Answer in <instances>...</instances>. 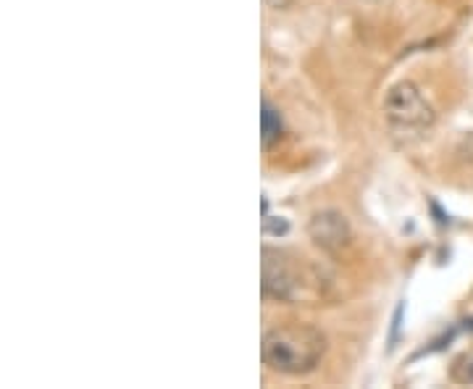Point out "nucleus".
<instances>
[{"label":"nucleus","instance_id":"obj_1","mask_svg":"<svg viewBox=\"0 0 473 389\" xmlns=\"http://www.w3.org/2000/svg\"><path fill=\"white\" fill-rule=\"evenodd\" d=\"M326 337L310 324H281L268 329L260 342L263 363L287 376H305L321 363Z\"/></svg>","mask_w":473,"mask_h":389},{"label":"nucleus","instance_id":"obj_2","mask_svg":"<svg viewBox=\"0 0 473 389\" xmlns=\"http://www.w3.org/2000/svg\"><path fill=\"white\" fill-rule=\"evenodd\" d=\"M384 113L392 124L405 130H424L434 121V109L413 82H397L384 98Z\"/></svg>","mask_w":473,"mask_h":389},{"label":"nucleus","instance_id":"obj_3","mask_svg":"<svg viewBox=\"0 0 473 389\" xmlns=\"http://www.w3.org/2000/svg\"><path fill=\"white\" fill-rule=\"evenodd\" d=\"M260 287H263L266 298L289 303V300L300 298L302 277L287 253L263 247V284Z\"/></svg>","mask_w":473,"mask_h":389},{"label":"nucleus","instance_id":"obj_4","mask_svg":"<svg viewBox=\"0 0 473 389\" xmlns=\"http://www.w3.org/2000/svg\"><path fill=\"white\" fill-rule=\"evenodd\" d=\"M308 235L326 253H340L342 247L350 245V237H352L347 218L340 211H331V208L329 211H319V214L310 216Z\"/></svg>","mask_w":473,"mask_h":389},{"label":"nucleus","instance_id":"obj_5","mask_svg":"<svg viewBox=\"0 0 473 389\" xmlns=\"http://www.w3.org/2000/svg\"><path fill=\"white\" fill-rule=\"evenodd\" d=\"M284 131V124H281L279 110L274 109L268 100H263L260 106V140H263V148H271Z\"/></svg>","mask_w":473,"mask_h":389},{"label":"nucleus","instance_id":"obj_6","mask_svg":"<svg viewBox=\"0 0 473 389\" xmlns=\"http://www.w3.org/2000/svg\"><path fill=\"white\" fill-rule=\"evenodd\" d=\"M471 329H473V319H471Z\"/></svg>","mask_w":473,"mask_h":389}]
</instances>
